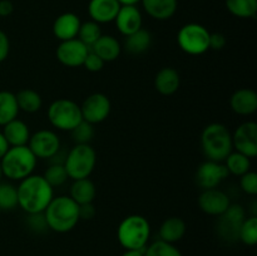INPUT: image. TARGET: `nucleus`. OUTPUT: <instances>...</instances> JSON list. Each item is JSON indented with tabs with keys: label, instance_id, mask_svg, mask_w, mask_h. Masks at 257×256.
Here are the masks:
<instances>
[{
	"label": "nucleus",
	"instance_id": "nucleus-8",
	"mask_svg": "<svg viewBox=\"0 0 257 256\" xmlns=\"http://www.w3.org/2000/svg\"><path fill=\"white\" fill-rule=\"evenodd\" d=\"M210 34L203 25L188 23L178 30L177 44L186 54L202 55L210 50Z\"/></svg>",
	"mask_w": 257,
	"mask_h": 256
},
{
	"label": "nucleus",
	"instance_id": "nucleus-38",
	"mask_svg": "<svg viewBox=\"0 0 257 256\" xmlns=\"http://www.w3.org/2000/svg\"><path fill=\"white\" fill-rule=\"evenodd\" d=\"M240 187L245 193L250 196L257 195V175L252 171H248L245 175L240 176Z\"/></svg>",
	"mask_w": 257,
	"mask_h": 256
},
{
	"label": "nucleus",
	"instance_id": "nucleus-33",
	"mask_svg": "<svg viewBox=\"0 0 257 256\" xmlns=\"http://www.w3.org/2000/svg\"><path fill=\"white\" fill-rule=\"evenodd\" d=\"M238 240L242 241L245 245L253 246L257 242V217L251 216V217L245 218L240 228L238 233Z\"/></svg>",
	"mask_w": 257,
	"mask_h": 256
},
{
	"label": "nucleus",
	"instance_id": "nucleus-31",
	"mask_svg": "<svg viewBox=\"0 0 257 256\" xmlns=\"http://www.w3.org/2000/svg\"><path fill=\"white\" fill-rule=\"evenodd\" d=\"M100 35H102V30H100L99 24L93 22V20H89V22H85L80 24L77 38L83 43V44H85L88 48H90L98 39H99Z\"/></svg>",
	"mask_w": 257,
	"mask_h": 256
},
{
	"label": "nucleus",
	"instance_id": "nucleus-32",
	"mask_svg": "<svg viewBox=\"0 0 257 256\" xmlns=\"http://www.w3.org/2000/svg\"><path fill=\"white\" fill-rule=\"evenodd\" d=\"M18 206V191L12 183L0 182V208L12 211Z\"/></svg>",
	"mask_w": 257,
	"mask_h": 256
},
{
	"label": "nucleus",
	"instance_id": "nucleus-4",
	"mask_svg": "<svg viewBox=\"0 0 257 256\" xmlns=\"http://www.w3.org/2000/svg\"><path fill=\"white\" fill-rule=\"evenodd\" d=\"M37 160L34 153L28 146L9 147L0 160L3 176L12 181H22L28 176L33 175Z\"/></svg>",
	"mask_w": 257,
	"mask_h": 256
},
{
	"label": "nucleus",
	"instance_id": "nucleus-25",
	"mask_svg": "<svg viewBox=\"0 0 257 256\" xmlns=\"http://www.w3.org/2000/svg\"><path fill=\"white\" fill-rule=\"evenodd\" d=\"M95 186L93 181L88 178H80V180L73 181L70 186V196L69 197L74 201L77 205H83V203H90L94 201Z\"/></svg>",
	"mask_w": 257,
	"mask_h": 256
},
{
	"label": "nucleus",
	"instance_id": "nucleus-47",
	"mask_svg": "<svg viewBox=\"0 0 257 256\" xmlns=\"http://www.w3.org/2000/svg\"><path fill=\"white\" fill-rule=\"evenodd\" d=\"M2 177H3V172H2V167H0V182H2Z\"/></svg>",
	"mask_w": 257,
	"mask_h": 256
},
{
	"label": "nucleus",
	"instance_id": "nucleus-26",
	"mask_svg": "<svg viewBox=\"0 0 257 256\" xmlns=\"http://www.w3.org/2000/svg\"><path fill=\"white\" fill-rule=\"evenodd\" d=\"M160 240L175 243L180 241L186 233V222L181 217H168L160 227Z\"/></svg>",
	"mask_w": 257,
	"mask_h": 256
},
{
	"label": "nucleus",
	"instance_id": "nucleus-37",
	"mask_svg": "<svg viewBox=\"0 0 257 256\" xmlns=\"http://www.w3.org/2000/svg\"><path fill=\"white\" fill-rule=\"evenodd\" d=\"M27 226L29 227V230H32L35 233H43L47 230H49L44 212L28 213Z\"/></svg>",
	"mask_w": 257,
	"mask_h": 256
},
{
	"label": "nucleus",
	"instance_id": "nucleus-48",
	"mask_svg": "<svg viewBox=\"0 0 257 256\" xmlns=\"http://www.w3.org/2000/svg\"><path fill=\"white\" fill-rule=\"evenodd\" d=\"M0 212H2V208H0Z\"/></svg>",
	"mask_w": 257,
	"mask_h": 256
},
{
	"label": "nucleus",
	"instance_id": "nucleus-39",
	"mask_svg": "<svg viewBox=\"0 0 257 256\" xmlns=\"http://www.w3.org/2000/svg\"><path fill=\"white\" fill-rule=\"evenodd\" d=\"M104 64L105 63L103 62V60L100 59V58L98 57L94 52H92V50L89 49V52H88V54H87V57H85L84 63H83L82 67H84L88 72L97 73V72H100V70L103 69Z\"/></svg>",
	"mask_w": 257,
	"mask_h": 256
},
{
	"label": "nucleus",
	"instance_id": "nucleus-35",
	"mask_svg": "<svg viewBox=\"0 0 257 256\" xmlns=\"http://www.w3.org/2000/svg\"><path fill=\"white\" fill-rule=\"evenodd\" d=\"M43 177L45 178V181L53 188L64 185L65 181L69 178L67 175V171L64 168V165H49V167L45 170Z\"/></svg>",
	"mask_w": 257,
	"mask_h": 256
},
{
	"label": "nucleus",
	"instance_id": "nucleus-15",
	"mask_svg": "<svg viewBox=\"0 0 257 256\" xmlns=\"http://www.w3.org/2000/svg\"><path fill=\"white\" fill-rule=\"evenodd\" d=\"M231 205L227 193L216 188L203 190L198 196V207L201 211L210 216H220L225 212Z\"/></svg>",
	"mask_w": 257,
	"mask_h": 256
},
{
	"label": "nucleus",
	"instance_id": "nucleus-42",
	"mask_svg": "<svg viewBox=\"0 0 257 256\" xmlns=\"http://www.w3.org/2000/svg\"><path fill=\"white\" fill-rule=\"evenodd\" d=\"M10 52V42L8 35L0 30V63L4 62Z\"/></svg>",
	"mask_w": 257,
	"mask_h": 256
},
{
	"label": "nucleus",
	"instance_id": "nucleus-19",
	"mask_svg": "<svg viewBox=\"0 0 257 256\" xmlns=\"http://www.w3.org/2000/svg\"><path fill=\"white\" fill-rule=\"evenodd\" d=\"M231 109L240 115H250L257 110V94L248 88L237 89L230 99Z\"/></svg>",
	"mask_w": 257,
	"mask_h": 256
},
{
	"label": "nucleus",
	"instance_id": "nucleus-17",
	"mask_svg": "<svg viewBox=\"0 0 257 256\" xmlns=\"http://www.w3.org/2000/svg\"><path fill=\"white\" fill-rule=\"evenodd\" d=\"M122 5L117 0H90L88 13L93 22L98 24L114 22Z\"/></svg>",
	"mask_w": 257,
	"mask_h": 256
},
{
	"label": "nucleus",
	"instance_id": "nucleus-40",
	"mask_svg": "<svg viewBox=\"0 0 257 256\" xmlns=\"http://www.w3.org/2000/svg\"><path fill=\"white\" fill-rule=\"evenodd\" d=\"M78 212H79V220H92L95 216L97 211H95L93 202L90 203H83V205H78Z\"/></svg>",
	"mask_w": 257,
	"mask_h": 256
},
{
	"label": "nucleus",
	"instance_id": "nucleus-10",
	"mask_svg": "<svg viewBox=\"0 0 257 256\" xmlns=\"http://www.w3.org/2000/svg\"><path fill=\"white\" fill-rule=\"evenodd\" d=\"M112 104L109 98L103 93H93L88 95L80 105L82 118L90 124H98L105 120L109 115Z\"/></svg>",
	"mask_w": 257,
	"mask_h": 256
},
{
	"label": "nucleus",
	"instance_id": "nucleus-24",
	"mask_svg": "<svg viewBox=\"0 0 257 256\" xmlns=\"http://www.w3.org/2000/svg\"><path fill=\"white\" fill-rule=\"evenodd\" d=\"M151 45H152V35L147 29L141 28L140 30L125 37L123 48L128 54L141 55L147 52Z\"/></svg>",
	"mask_w": 257,
	"mask_h": 256
},
{
	"label": "nucleus",
	"instance_id": "nucleus-16",
	"mask_svg": "<svg viewBox=\"0 0 257 256\" xmlns=\"http://www.w3.org/2000/svg\"><path fill=\"white\" fill-rule=\"evenodd\" d=\"M118 32L124 37L142 28V14L136 5H122L114 19Z\"/></svg>",
	"mask_w": 257,
	"mask_h": 256
},
{
	"label": "nucleus",
	"instance_id": "nucleus-23",
	"mask_svg": "<svg viewBox=\"0 0 257 256\" xmlns=\"http://www.w3.org/2000/svg\"><path fill=\"white\" fill-rule=\"evenodd\" d=\"M146 13L156 20H167L177 10V0H141Z\"/></svg>",
	"mask_w": 257,
	"mask_h": 256
},
{
	"label": "nucleus",
	"instance_id": "nucleus-20",
	"mask_svg": "<svg viewBox=\"0 0 257 256\" xmlns=\"http://www.w3.org/2000/svg\"><path fill=\"white\" fill-rule=\"evenodd\" d=\"M3 136L7 140L10 147H19V146H28L30 138V131L27 123L22 119L10 120L5 125H3Z\"/></svg>",
	"mask_w": 257,
	"mask_h": 256
},
{
	"label": "nucleus",
	"instance_id": "nucleus-1",
	"mask_svg": "<svg viewBox=\"0 0 257 256\" xmlns=\"http://www.w3.org/2000/svg\"><path fill=\"white\" fill-rule=\"evenodd\" d=\"M19 182L18 206L27 213L44 212L54 197V188L40 175H30Z\"/></svg>",
	"mask_w": 257,
	"mask_h": 256
},
{
	"label": "nucleus",
	"instance_id": "nucleus-36",
	"mask_svg": "<svg viewBox=\"0 0 257 256\" xmlns=\"http://www.w3.org/2000/svg\"><path fill=\"white\" fill-rule=\"evenodd\" d=\"M70 135L75 145H89L90 141L94 137V128H93V124L82 120L77 127L70 131Z\"/></svg>",
	"mask_w": 257,
	"mask_h": 256
},
{
	"label": "nucleus",
	"instance_id": "nucleus-12",
	"mask_svg": "<svg viewBox=\"0 0 257 256\" xmlns=\"http://www.w3.org/2000/svg\"><path fill=\"white\" fill-rule=\"evenodd\" d=\"M228 175L230 173H228L225 163L206 160L205 162L198 166L195 178L196 183L202 190H208V188L218 187L220 183L225 178H227Z\"/></svg>",
	"mask_w": 257,
	"mask_h": 256
},
{
	"label": "nucleus",
	"instance_id": "nucleus-29",
	"mask_svg": "<svg viewBox=\"0 0 257 256\" xmlns=\"http://www.w3.org/2000/svg\"><path fill=\"white\" fill-rule=\"evenodd\" d=\"M226 8L231 14L241 19L255 18L257 0H226Z\"/></svg>",
	"mask_w": 257,
	"mask_h": 256
},
{
	"label": "nucleus",
	"instance_id": "nucleus-46",
	"mask_svg": "<svg viewBox=\"0 0 257 256\" xmlns=\"http://www.w3.org/2000/svg\"><path fill=\"white\" fill-rule=\"evenodd\" d=\"M120 5H136L141 0H117Z\"/></svg>",
	"mask_w": 257,
	"mask_h": 256
},
{
	"label": "nucleus",
	"instance_id": "nucleus-22",
	"mask_svg": "<svg viewBox=\"0 0 257 256\" xmlns=\"http://www.w3.org/2000/svg\"><path fill=\"white\" fill-rule=\"evenodd\" d=\"M104 63L114 62L122 52L120 43L112 35H100L99 39L89 48Z\"/></svg>",
	"mask_w": 257,
	"mask_h": 256
},
{
	"label": "nucleus",
	"instance_id": "nucleus-7",
	"mask_svg": "<svg viewBox=\"0 0 257 256\" xmlns=\"http://www.w3.org/2000/svg\"><path fill=\"white\" fill-rule=\"evenodd\" d=\"M48 119L57 130L70 132L83 120L80 105L68 98L54 100L48 108Z\"/></svg>",
	"mask_w": 257,
	"mask_h": 256
},
{
	"label": "nucleus",
	"instance_id": "nucleus-44",
	"mask_svg": "<svg viewBox=\"0 0 257 256\" xmlns=\"http://www.w3.org/2000/svg\"><path fill=\"white\" fill-rule=\"evenodd\" d=\"M9 147H10V146L8 145L7 140H5V137L3 136V133L0 132V160H2L3 156L7 153V151L9 150Z\"/></svg>",
	"mask_w": 257,
	"mask_h": 256
},
{
	"label": "nucleus",
	"instance_id": "nucleus-45",
	"mask_svg": "<svg viewBox=\"0 0 257 256\" xmlns=\"http://www.w3.org/2000/svg\"><path fill=\"white\" fill-rule=\"evenodd\" d=\"M122 256H145V250H125Z\"/></svg>",
	"mask_w": 257,
	"mask_h": 256
},
{
	"label": "nucleus",
	"instance_id": "nucleus-2",
	"mask_svg": "<svg viewBox=\"0 0 257 256\" xmlns=\"http://www.w3.org/2000/svg\"><path fill=\"white\" fill-rule=\"evenodd\" d=\"M79 206L69 196H58L53 197L49 205L44 210L49 230L55 232H69L79 222Z\"/></svg>",
	"mask_w": 257,
	"mask_h": 256
},
{
	"label": "nucleus",
	"instance_id": "nucleus-18",
	"mask_svg": "<svg viewBox=\"0 0 257 256\" xmlns=\"http://www.w3.org/2000/svg\"><path fill=\"white\" fill-rule=\"evenodd\" d=\"M80 24L79 17L74 13H63L53 23V34L60 42L74 39L78 37Z\"/></svg>",
	"mask_w": 257,
	"mask_h": 256
},
{
	"label": "nucleus",
	"instance_id": "nucleus-28",
	"mask_svg": "<svg viewBox=\"0 0 257 256\" xmlns=\"http://www.w3.org/2000/svg\"><path fill=\"white\" fill-rule=\"evenodd\" d=\"M15 98H17L19 110H23L25 113L38 112L43 105V99L39 93L34 89H29V88L19 90L15 94Z\"/></svg>",
	"mask_w": 257,
	"mask_h": 256
},
{
	"label": "nucleus",
	"instance_id": "nucleus-30",
	"mask_svg": "<svg viewBox=\"0 0 257 256\" xmlns=\"http://www.w3.org/2000/svg\"><path fill=\"white\" fill-rule=\"evenodd\" d=\"M225 162L228 173L233 176H238V177L248 172L251 168V158H248L247 156L242 155L240 152H231L226 157Z\"/></svg>",
	"mask_w": 257,
	"mask_h": 256
},
{
	"label": "nucleus",
	"instance_id": "nucleus-11",
	"mask_svg": "<svg viewBox=\"0 0 257 256\" xmlns=\"http://www.w3.org/2000/svg\"><path fill=\"white\" fill-rule=\"evenodd\" d=\"M28 147L37 158L49 160L62 148V145L57 133L50 130H40L30 135Z\"/></svg>",
	"mask_w": 257,
	"mask_h": 256
},
{
	"label": "nucleus",
	"instance_id": "nucleus-13",
	"mask_svg": "<svg viewBox=\"0 0 257 256\" xmlns=\"http://www.w3.org/2000/svg\"><path fill=\"white\" fill-rule=\"evenodd\" d=\"M88 52H89V48L83 44L78 38H74V39L60 42L55 55L60 64L68 68H77L82 67Z\"/></svg>",
	"mask_w": 257,
	"mask_h": 256
},
{
	"label": "nucleus",
	"instance_id": "nucleus-34",
	"mask_svg": "<svg viewBox=\"0 0 257 256\" xmlns=\"http://www.w3.org/2000/svg\"><path fill=\"white\" fill-rule=\"evenodd\" d=\"M145 256H182L173 243L157 240L145 248Z\"/></svg>",
	"mask_w": 257,
	"mask_h": 256
},
{
	"label": "nucleus",
	"instance_id": "nucleus-41",
	"mask_svg": "<svg viewBox=\"0 0 257 256\" xmlns=\"http://www.w3.org/2000/svg\"><path fill=\"white\" fill-rule=\"evenodd\" d=\"M226 45V38L222 33H212L210 34V49L221 50Z\"/></svg>",
	"mask_w": 257,
	"mask_h": 256
},
{
	"label": "nucleus",
	"instance_id": "nucleus-5",
	"mask_svg": "<svg viewBox=\"0 0 257 256\" xmlns=\"http://www.w3.org/2000/svg\"><path fill=\"white\" fill-rule=\"evenodd\" d=\"M151 236V225L145 216L130 215L120 221L117 238L125 250H145Z\"/></svg>",
	"mask_w": 257,
	"mask_h": 256
},
{
	"label": "nucleus",
	"instance_id": "nucleus-14",
	"mask_svg": "<svg viewBox=\"0 0 257 256\" xmlns=\"http://www.w3.org/2000/svg\"><path fill=\"white\" fill-rule=\"evenodd\" d=\"M232 146L236 152L255 158L257 156V124L245 122L237 127L232 135Z\"/></svg>",
	"mask_w": 257,
	"mask_h": 256
},
{
	"label": "nucleus",
	"instance_id": "nucleus-43",
	"mask_svg": "<svg viewBox=\"0 0 257 256\" xmlns=\"http://www.w3.org/2000/svg\"><path fill=\"white\" fill-rule=\"evenodd\" d=\"M14 12V5L10 0H0V17H9Z\"/></svg>",
	"mask_w": 257,
	"mask_h": 256
},
{
	"label": "nucleus",
	"instance_id": "nucleus-3",
	"mask_svg": "<svg viewBox=\"0 0 257 256\" xmlns=\"http://www.w3.org/2000/svg\"><path fill=\"white\" fill-rule=\"evenodd\" d=\"M201 148L207 160L223 162L233 150L232 135L222 123H211L203 128Z\"/></svg>",
	"mask_w": 257,
	"mask_h": 256
},
{
	"label": "nucleus",
	"instance_id": "nucleus-9",
	"mask_svg": "<svg viewBox=\"0 0 257 256\" xmlns=\"http://www.w3.org/2000/svg\"><path fill=\"white\" fill-rule=\"evenodd\" d=\"M245 218V208L238 203H231L227 210L218 216L216 222L217 235L226 242H235L238 240L241 225Z\"/></svg>",
	"mask_w": 257,
	"mask_h": 256
},
{
	"label": "nucleus",
	"instance_id": "nucleus-27",
	"mask_svg": "<svg viewBox=\"0 0 257 256\" xmlns=\"http://www.w3.org/2000/svg\"><path fill=\"white\" fill-rule=\"evenodd\" d=\"M19 113L17 98L9 90H0V125H5L15 119Z\"/></svg>",
	"mask_w": 257,
	"mask_h": 256
},
{
	"label": "nucleus",
	"instance_id": "nucleus-6",
	"mask_svg": "<svg viewBox=\"0 0 257 256\" xmlns=\"http://www.w3.org/2000/svg\"><path fill=\"white\" fill-rule=\"evenodd\" d=\"M97 162V155L90 145H75L67 152L64 168L73 181L88 178Z\"/></svg>",
	"mask_w": 257,
	"mask_h": 256
},
{
	"label": "nucleus",
	"instance_id": "nucleus-21",
	"mask_svg": "<svg viewBox=\"0 0 257 256\" xmlns=\"http://www.w3.org/2000/svg\"><path fill=\"white\" fill-rule=\"evenodd\" d=\"M181 84V78L175 68L166 67L158 70L155 77V88L160 94L172 95L178 90Z\"/></svg>",
	"mask_w": 257,
	"mask_h": 256
}]
</instances>
